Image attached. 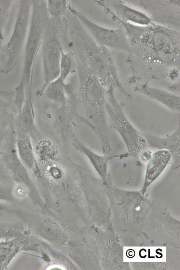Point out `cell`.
Wrapping results in <instances>:
<instances>
[{"label": "cell", "instance_id": "cell-11", "mask_svg": "<svg viewBox=\"0 0 180 270\" xmlns=\"http://www.w3.org/2000/svg\"><path fill=\"white\" fill-rule=\"evenodd\" d=\"M74 100V97L70 98L65 105H59L49 102L47 117H49L53 126L60 135L66 134L70 131L72 120L76 112L75 105L72 104Z\"/></svg>", "mask_w": 180, "mask_h": 270}, {"label": "cell", "instance_id": "cell-6", "mask_svg": "<svg viewBox=\"0 0 180 270\" xmlns=\"http://www.w3.org/2000/svg\"><path fill=\"white\" fill-rule=\"evenodd\" d=\"M18 11L10 38L3 46L0 60L4 63L1 74L10 73L17 65L28 34L32 10V0L17 1Z\"/></svg>", "mask_w": 180, "mask_h": 270}, {"label": "cell", "instance_id": "cell-16", "mask_svg": "<svg viewBox=\"0 0 180 270\" xmlns=\"http://www.w3.org/2000/svg\"><path fill=\"white\" fill-rule=\"evenodd\" d=\"M172 160V155L165 150H156L152 152L148 160L142 188L143 193L163 173Z\"/></svg>", "mask_w": 180, "mask_h": 270}, {"label": "cell", "instance_id": "cell-8", "mask_svg": "<svg viewBox=\"0 0 180 270\" xmlns=\"http://www.w3.org/2000/svg\"><path fill=\"white\" fill-rule=\"evenodd\" d=\"M68 7L97 43L107 48L131 52L126 34L122 26L115 29L105 27L89 19L70 3Z\"/></svg>", "mask_w": 180, "mask_h": 270}, {"label": "cell", "instance_id": "cell-28", "mask_svg": "<svg viewBox=\"0 0 180 270\" xmlns=\"http://www.w3.org/2000/svg\"><path fill=\"white\" fill-rule=\"evenodd\" d=\"M9 128L4 130L0 131V165H3L1 159L2 148L4 140L7 134Z\"/></svg>", "mask_w": 180, "mask_h": 270}, {"label": "cell", "instance_id": "cell-24", "mask_svg": "<svg viewBox=\"0 0 180 270\" xmlns=\"http://www.w3.org/2000/svg\"><path fill=\"white\" fill-rule=\"evenodd\" d=\"M14 239L0 242V270L7 268L16 251Z\"/></svg>", "mask_w": 180, "mask_h": 270}, {"label": "cell", "instance_id": "cell-5", "mask_svg": "<svg viewBox=\"0 0 180 270\" xmlns=\"http://www.w3.org/2000/svg\"><path fill=\"white\" fill-rule=\"evenodd\" d=\"M115 90L110 86L106 91L105 110L109 126L120 135L129 155L140 156L147 148L146 141L126 116L122 104L117 100Z\"/></svg>", "mask_w": 180, "mask_h": 270}, {"label": "cell", "instance_id": "cell-26", "mask_svg": "<svg viewBox=\"0 0 180 270\" xmlns=\"http://www.w3.org/2000/svg\"><path fill=\"white\" fill-rule=\"evenodd\" d=\"M14 186L7 180L0 181V202L10 203L15 199Z\"/></svg>", "mask_w": 180, "mask_h": 270}, {"label": "cell", "instance_id": "cell-18", "mask_svg": "<svg viewBox=\"0 0 180 270\" xmlns=\"http://www.w3.org/2000/svg\"><path fill=\"white\" fill-rule=\"evenodd\" d=\"M16 115L14 92L0 88V131L12 126Z\"/></svg>", "mask_w": 180, "mask_h": 270}, {"label": "cell", "instance_id": "cell-25", "mask_svg": "<svg viewBox=\"0 0 180 270\" xmlns=\"http://www.w3.org/2000/svg\"><path fill=\"white\" fill-rule=\"evenodd\" d=\"M15 1L13 0H0V59L3 46L4 30L10 16L11 8Z\"/></svg>", "mask_w": 180, "mask_h": 270}, {"label": "cell", "instance_id": "cell-21", "mask_svg": "<svg viewBox=\"0 0 180 270\" xmlns=\"http://www.w3.org/2000/svg\"><path fill=\"white\" fill-rule=\"evenodd\" d=\"M77 61L73 53L70 51H65L62 47L60 63L59 76L65 81L71 74L77 72Z\"/></svg>", "mask_w": 180, "mask_h": 270}, {"label": "cell", "instance_id": "cell-9", "mask_svg": "<svg viewBox=\"0 0 180 270\" xmlns=\"http://www.w3.org/2000/svg\"><path fill=\"white\" fill-rule=\"evenodd\" d=\"M1 159L3 166L15 183V187L34 191V187L29 171L20 160L16 150L13 125L9 128L4 140Z\"/></svg>", "mask_w": 180, "mask_h": 270}, {"label": "cell", "instance_id": "cell-3", "mask_svg": "<svg viewBox=\"0 0 180 270\" xmlns=\"http://www.w3.org/2000/svg\"><path fill=\"white\" fill-rule=\"evenodd\" d=\"M79 91L88 119L80 120L96 134L104 154L112 151L109 126L105 110L106 88L93 74L77 62Z\"/></svg>", "mask_w": 180, "mask_h": 270}, {"label": "cell", "instance_id": "cell-7", "mask_svg": "<svg viewBox=\"0 0 180 270\" xmlns=\"http://www.w3.org/2000/svg\"><path fill=\"white\" fill-rule=\"evenodd\" d=\"M62 47L60 20L48 17L40 47L43 84L36 91V97H41L46 86L59 76Z\"/></svg>", "mask_w": 180, "mask_h": 270}, {"label": "cell", "instance_id": "cell-17", "mask_svg": "<svg viewBox=\"0 0 180 270\" xmlns=\"http://www.w3.org/2000/svg\"><path fill=\"white\" fill-rule=\"evenodd\" d=\"M72 144L74 147L84 155L95 170L104 181L107 179V167L109 157L100 155L87 146L76 135H72Z\"/></svg>", "mask_w": 180, "mask_h": 270}, {"label": "cell", "instance_id": "cell-20", "mask_svg": "<svg viewBox=\"0 0 180 270\" xmlns=\"http://www.w3.org/2000/svg\"><path fill=\"white\" fill-rule=\"evenodd\" d=\"M35 232L53 243L62 241V232L56 225L48 221H40L34 225Z\"/></svg>", "mask_w": 180, "mask_h": 270}, {"label": "cell", "instance_id": "cell-23", "mask_svg": "<svg viewBox=\"0 0 180 270\" xmlns=\"http://www.w3.org/2000/svg\"><path fill=\"white\" fill-rule=\"evenodd\" d=\"M24 228L20 223L0 221V238L14 239L20 236Z\"/></svg>", "mask_w": 180, "mask_h": 270}, {"label": "cell", "instance_id": "cell-19", "mask_svg": "<svg viewBox=\"0 0 180 270\" xmlns=\"http://www.w3.org/2000/svg\"><path fill=\"white\" fill-rule=\"evenodd\" d=\"M67 84L60 76L45 87L42 96L49 102L59 105H65L69 102L66 95Z\"/></svg>", "mask_w": 180, "mask_h": 270}, {"label": "cell", "instance_id": "cell-2", "mask_svg": "<svg viewBox=\"0 0 180 270\" xmlns=\"http://www.w3.org/2000/svg\"><path fill=\"white\" fill-rule=\"evenodd\" d=\"M68 42L77 62L95 75L106 88L112 86L131 97L120 82L112 54L108 48L97 43L70 11L66 44Z\"/></svg>", "mask_w": 180, "mask_h": 270}, {"label": "cell", "instance_id": "cell-13", "mask_svg": "<svg viewBox=\"0 0 180 270\" xmlns=\"http://www.w3.org/2000/svg\"><path fill=\"white\" fill-rule=\"evenodd\" d=\"M13 127L18 157L29 172H34L37 164L32 138L26 132L18 126L13 125Z\"/></svg>", "mask_w": 180, "mask_h": 270}, {"label": "cell", "instance_id": "cell-22", "mask_svg": "<svg viewBox=\"0 0 180 270\" xmlns=\"http://www.w3.org/2000/svg\"><path fill=\"white\" fill-rule=\"evenodd\" d=\"M68 4L66 0H46L48 17L57 20L65 18L69 14Z\"/></svg>", "mask_w": 180, "mask_h": 270}, {"label": "cell", "instance_id": "cell-1", "mask_svg": "<svg viewBox=\"0 0 180 270\" xmlns=\"http://www.w3.org/2000/svg\"><path fill=\"white\" fill-rule=\"evenodd\" d=\"M124 29L133 52L149 64L179 68L180 30L155 21L140 26L117 20Z\"/></svg>", "mask_w": 180, "mask_h": 270}, {"label": "cell", "instance_id": "cell-12", "mask_svg": "<svg viewBox=\"0 0 180 270\" xmlns=\"http://www.w3.org/2000/svg\"><path fill=\"white\" fill-rule=\"evenodd\" d=\"M136 92L145 96L171 111L180 113V98L179 94L161 88L150 86L147 83H142L135 87Z\"/></svg>", "mask_w": 180, "mask_h": 270}, {"label": "cell", "instance_id": "cell-14", "mask_svg": "<svg viewBox=\"0 0 180 270\" xmlns=\"http://www.w3.org/2000/svg\"><path fill=\"white\" fill-rule=\"evenodd\" d=\"M32 89V86L29 89L23 106L16 115L14 125L24 130L32 139L37 142L38 139H40V135L35 120Z\"/></svg>", "mask_w": 180, "mask_h": 270}, {"label": "cell", "instance_id": "cell-29", "mask_svg": "<svg viewBox=\"0 0 180 270\" xmlns=\"http://www.w3.org/2000/svg\"><path fill=\"white\" fill-rule=\"evenodd\" d=\"M0 73H1V70H0Z\"/></svg>", "mask_w": 180, "mask_h": 270}, {"label": "cell", "instance_id": "cell-4", "mask_svg": "<svg viewBox=\"0 0 180 270\" xmlns=\"http://www.w3.org/2000/svg\"><path fill=\"white\" fill-rule=\"evenodd\" d=\"M48 19L46 0H32L29 32L25 44L24 60L20 79L14 89V105L17 113L21 110L26 94L33 86V75L38 54L40 50Z\"/></svg>", "mask_w": 180, "mask_h": 270}, {"label": "cell", "instance_id": "cell-15", "mask_svg": "<svg viewBox=\"0 0 180 270\" xmlns=\"http://www.w3.org/2000/svg\"><path fill=\"white\" fill-rule=\"evenodd\" d=\"M148 146L156 150H165L170 152L172 159L179 161L180 145V128L179 125L173 132L165 136H159L149 132L141 133Z\"/></svg>", "mask_w": 180, "mask_h": 270}, {"label": "cell", "instance_id": "cell-27", "mask_svg": "<svg viewBox=\"0 0 180 270\" xmlns=\"http://www.w3.org/2000/svg\"><path fill=\"white\" fill-rule=\"evenodd\" d=\"M13 212V209L7 203L0 202V217L5 214H9Z\"/></svg>", "mask_w": 180, "mask_h": 270}, {"label": "cell", "instance_id": "cell-10", "mask_svg": "<svg viewBox=\"0 0 180 270\" xmlns=\"http://www.w3.org/2000/svg\"><path fill=\"white\" fill-rule=\"evenodd\" d=\"M108 10L114 18L137 25L146 26L153 21L144 12L129 6L121 0L97 1Z\"/></svg>", "mask_w": 180, "mask_h": 270}]
</instances>
